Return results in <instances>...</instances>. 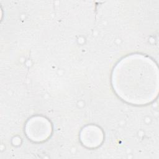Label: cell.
<instances>
[{
  "mask_svg": "<svg viewBox=\"0 0 159 159\" xmlns=\"http://www.w3.org/2000/svg\"><path fill=\"white\" fill-rule=\"evenodd\" d=\"M158 70L150 57L132 54L115 66L111 82L116 94L134 105H144L156 98L158 91Z\"/></svg>",
  "mask_w": 159,
  "mask_h": 159,
  "instance_id": "cell-1",
  "label": "cell"
},
{
  "mask_svg": "<svg viewBox=\"0 0 159 159\" xmlns=\"http://www.w3.org/2000/svg\"><path fill=\"white\" fill-rule=\"evenodd\" d=\"M25 131L30 140L34 142H43L50 136L52 125L50 121L46 118L35 116L27 121Z\"/></svg>",
  "mask_w": 159,
  "mask_h": 159,
  "instance_id": "cell-2",
  "label": "cell"
},
{
  "mask_svg": "<svg viewBox=\"0 0 159 159\" xmlns=\"http://www.w3.org/2000/svg\"><path fill=\"white\" fill-rule=\"evenodd\" d=\"M80 140L84 146L96 148L100 145L103 140L102 131L98 126L87 125L81 132Z\"/></svg>",
  "mask_w": 159,
  "mask_h": 159,
  "instance_id": "cell-3",
  "label": "cell"
}]
</instances>
